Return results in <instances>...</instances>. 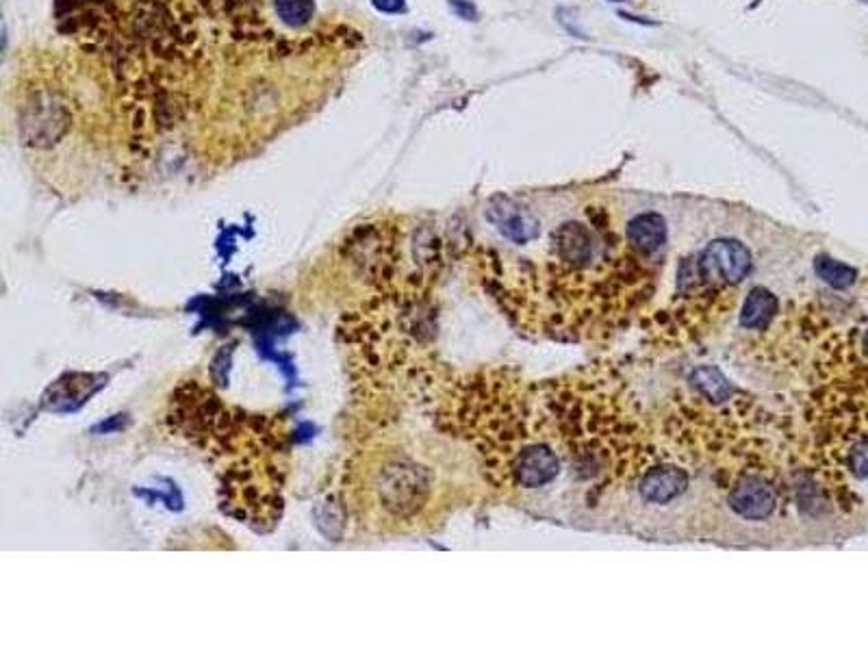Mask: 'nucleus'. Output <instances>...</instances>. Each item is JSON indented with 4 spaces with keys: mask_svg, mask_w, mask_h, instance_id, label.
Masks as SVG:
<instances>
[{
    "mask_svg": "<svg viewBox=\"0 0 868 651\" xmlns=\"http://www.w3.org/2000/svg\"><path fill=\"white\" fill-rule=\"evenodd\" d=\"M174 428L211 456L222 508L254 530H270L283 513L285 428L267 415L226 406L196 380L172 395Z\"/></svg>",
    "mask_w": 868,
    "mask_h": 651,
    "instance_id": "nucleus-1",
    "label": "nucleus"
},
{
    "mask_svg": "<svg viewBox=\"0 0 868 651\" xmlns=\"http://www.w3.org/2000/svg\"><path fill=\"white\" fill-rule=\"evenodd\" d=\"M430 291L372 293L341 317L339 341L356 387L404 398L432 365Z\"/></svg>",
    "mask_w": 868,
    "mask_h": 651,
    "instance_id": "nucleus-2",
    "label": "nucleus"
},
{
    "mask_svg": "<svg viewBox=\"0 0 868 651\" xmlns=\"http://www.w3.org/2000/svg\"><path fill=\"white\" fill-rule=\"evenodd\" d=\"M434 476L408 452L372 448L356 454L343 474L346 510L376 532L415 528L432 500Z\"/></svg>",
    "mask_w": 868,
    "mask_h": 651,
    "instance_id": "nucleus-3",
    "label": "nucleus"
},
{
    "mask_svg": "<svg viewBox=\"0 0 868 651\" xmlns=\"http://www.w3.org/2000/svg\"><path fill=\"white\" fill-rule=\"evenodd\" d=\"M753 257L743 241L732 237L712 239L701 248L693 263H686L680 278L682 293L678 296H730L732 291L751 274Z\"/></svg>",
    "mask_w": 868,
    "mask_h": 651,
    "instance_id": "nucleus-4",
    "label": "nucleus"
},
{
    "mask_svg": "<svg viewBox=\"0 0 868 651\" xmlns=\"http://www.w3.org/2000/svg\"><path fill=\"white\" fill-rule=\"evenodd\" d=\"M782 489L769 469H743L727 489V506L743 521H769L780 508Z\"/></svg>",
    "mask_w": 868,
    "mask_h": 651,
    "instance_id": "nucleus-5",
    "label": "nucleus"
},
{
    "mask_svg": "<svg viewBox=\"0 0 868 651\" xmlns=\"http://www.w3.org/2000/svg\"><path fill=\"white\" fill-rule=\"evenodd\" d=\"M489 222L515 246H528L541 235V222L528 207L508 196H495L487 209Z\"/></svg>",
    "mask_w": 868,
    "mask_h": 651,
    "instance_id": "nucleus-6",
    "label": "nucleus"
},
{
    "mask_svg": "<svg viewBox=\"0 0 868 651\" xmlns=\"http://www.w3.org/2000/svg\"><path fill=\"white\" fill-rule=\"evenodd\" d=\"M688 487H691V476L680 463H660L643 469L636 491L645 504L667 506L682 500Z\"/></svg>",
    "mask_w": 868,
    "mask_h": 651,
    "instance_id": "nucleus-7",
    "label": "nucleus"
},
{
    "mask_svg": "<svg viewBox=\"0 0 868 651\" xmlns=\"http://www.w3.org/2000/svg\"><path fill=\"white\" fill-rule=\"evenodd\" d=\"M107 385L102 374H66L44 395V406L55 413H72Z\"/></svg>",
    "mask_w": 868,
    "mask_h": 651,
    "instance_id": "nucleus-8",
    "label": "nucleus"
},
{
    "mask_svg": "<svg viewBox=\"0 0 868 651\" xmlns=\"http://www.w3.org/2000/svg\"><path fill=\"white\" fill-rule=\"evenodd\" d=\"M68 113L55 98L35 100L31 113L22 122V131L27 142L33 146L46 148L55 144L57 139L68 131Z\"/></svg>",
    "mask_w": 868,
    "mask_h": 651,
    "instance_id": "nucleus-9",
    "label": "nucleus"
},
{
    "mask_svg": "<svg viewBox=\"0 0 868 651\" xmlns=\"http://www.w3.org/2000/svg\"><path fill=\"white\" fill-rule=\"evenodd\" d=\"M667 220L660 213H638L625 226L628 246L647 261H656L667 246Z\"/></svg>",
    "mask_w": 868,
    "mask_h": 651,
    "instance_id": "nucleus-10",
    "label": "nucleus"
},
{
    "mask_svg": "<svg viewBox=\"0 0 868 651\" xmlns=\"http://www.w3.org/2000/svg\"><path fill=\"white\" fill-rule=\"evenodd\" d=\"M777 309H780L777 296L764 287H753L745 298L743 311H740V326L745 330H767Z\"/></svg>",
    "mask_w": 868,
    "mask_h": 651,
    "instance_id": "nucleus-11",
    "label": "nucleus"
},
{
    "mask_svg": "<svg viewBox=\"0 0 868 651\" xmlns=\"http://www.w3.org/2000/svg\"><path fill=\"white\" fill-rule=\"evenodd\" d=\"M838 469L855 482H868V432L847 434L838 448Z\"/></svg>",
    "mask_w": 868,
    "mask_h": 651,
    "instance_id": "nucleus-12",
    "label": "nucleus"
},
{
    "mask_svg": "<svg viewBox=\"0 0 868 651\" xmlns=\"http://www.w3.org/2000/svg\"><path fill=\"white\" fill-rule=\"evenodd\" d=\"M693 387L701 398L712 404H723L734 398V387L727 382V378L719 372L717 367H699L691 376Z\"/></svg>",
    "mask_w": 868,
    "mask_h": 651,
    "instance_id": "nucleus-13",
    "label": "nucleus"
},
{
    "mask_svg": "<svg viewBox=\"0 0 868 651\" xmlns=\"http://www.w3.org/2000/svg\"><path fill=\"white\" fill-rule=\"evenodd\" d=\"M814 272L823 283L834 289H849L851 285H855V280H858V270H855V267L827 257V254L816 257Z\"/></svg>",
    "mask_w": 868,
    "mask_h": 651,
    "instance_id": "nucleus-14",
    "label": "nucleus"
},
{
    "mask_svg": "<svg viewBox=\"0 0 868 651\" xmlns=\"http://www.w3.org/2000/svg\"><path fill=\"white\" fill-rule=\"evenodd\" d=\"M276 14L291 29H302L315 16V0H276Z\"/></svg>",
    "mask_w": 868,
    "mask_h": 651,
    "instance_id": "nucleus-15",
    "label": "nucleus"
},
{
    "mask_svg": "<svg viewBox=\"0 0 868 651\" xmlns=\"http://www.w3.org/2000/svg\"><path fill=\"white\" fill-rule=\"evenodd\" d=\"M372 3L382 14H402L406 9L404 0H372Z\"/></svg>",
    "mask_w": 868,
    "mask_h": 651,
    "instance_id": "nucleus-16",
    "label": "nucleus"
},
{
    "mask_svg": "<svg viewBox=\"0 0 868 651\" xmlns=\"http://www.w3.org/2000/svg\"><path fill=\"white\" fill-rule=\"evenodd\" d=\"M452 7L458 11V14H461L465 20H474V16H476V9L471 7V5H467V3H463V0H452Z\"/></svg>",
    "mask_w": 868,
    "mask_h": 651,
    "instance_id": "nucleus-17",
    "label": "nucleus"
},
{
    "mask_svg": "<svg viewBox=\"0 0 868 651\" xmlns=\"http://www.w3.org/2000/svg\"><path fill=\"white\" fill-rule=\"evenodd\" d=\"M862 346H864V352H866V356H868V330H866L864 337H862Z\"/></svg>",
    "mask_w": 868,
    "mask_h": 651,
    "instance_id": "nucleus-18",
    "label": "nucleus"
},
{
    "mask_svg": "<svg viewBox=\"0 0 868 651\" xmlns=\"http://www.w3.org/2000/svg\"><path fill=\"white\" fill-rule=\"evenodd\" d=\"M610 3H623V0H610Z\"/></svg>",
    "mask_w": 868,
    "mask_h": 651,
    "instance_id": "nucleus-19",
    "label": "nucleus"
}]
</instances>
